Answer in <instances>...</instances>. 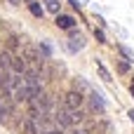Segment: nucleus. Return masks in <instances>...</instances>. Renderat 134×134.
I'll list each match as a JSON object with an SVG mask.
<instances>
[{"mask_svg":"<svg viewBox=\"0 0 134 134\" xmlns=\"http://www.w3.org/2000/svg\"><path fill=\"white\" fill-rule=\"evenodd\" d=\"M64 106L68 108V111H80L82 106H85V94H80V92H68L66 97H64Z\"/></svg>","mask_w":134,"mask_h":134,"instance_id":"1","label":"nucleus"},{"mask_svg":"<svg viewBox=\"0 0 134 134\" xmlns=\"http://www.w3.org/2000/svg\"><path fill=\"white\" fill-rule=\"evenodd\" d=\"M85 99L92 104V108H94V111H99V113H104V111H106V101H104V97H101L99 92H94V90H92Z\"/></svg>","mask_w":134,"mask_h":134,"instance_id":"2","label":"nucleus"},{"mask_svg":"<svg viewBox=\"0 0 134 134\" xmlns=\"http://www.w3.org/2000/svg\"><path fill=\"white\" fill-rule=\"evenodd\" d=\"M71 31H73V28H71ZM82 47H85V38L73 31V35H71V40H68V52H80Z\"/></svg>","mask_w":134,"mask_h":134,"instance_id":"3","label":"nucleus"},{"mask_svg":"<svg viewBox=\"0 0 134 134\" xmlns=\"http://www.w3.org/2000/svg\"><path fill=\"white\" fill-rule=\"evenodd\" d=\"M26 71H28L26 59H24V57H12V73H16V75H26Z\"/></svg>","mask_w":134,"mask_h":134,"instance_id":"4","label":"nucleus"},{"mask_svg":"<svg viewBox=\"0 0 134 134\" xmlns=\"http://www.w3.org/2000/svg\"><path fill=\"white\" fill-rule=\"evenodd\" d=\"M12 115H14V113H12V104H9L5 97H0V122H9Z\"/></svg>","mask_w":134,"mask_h":134,"instance_id":"5","label":"nucleus"},{"mask_svg":"<svg viewBox=\"0 0 134 134\" xmlns=\"http://www.w3.org/2000/svg\"><path fill=\"white\" fill-rule=\"evenodd\" d=\"M54 24H57L59 28H66V31H71V28L75 26V19H73V16H68V14H57Z\"/></svg>","mask_w":134,"mask_h":134,"instance_id":"6","label":"nucleus"},{"mask_svg":"<svg viewBox=\"0 0 134 134\" xmlns=\"http://www.w3.org/2000/svg\"><path fill=\"white\" fill-rule=\"evenodd\" d=\"M0 71L12 73V54L9 52H0Z\"/></svg>","mask_w":134,"mask_h":134,"instance_id":"7","label":"nucleus"},{"mask_svg":"<svg viewBox=\"0 0 134 134\" xmlns=\"http://www.w3.org/2000/svg\"><path fill=\"white\" fill-rule=\"evenodd\" d=\"M68 120H71V125H82L85 122V111L80 108V111H68Z\"/></svg>","mask_w":134,"mask_h":134,"instance_id":"8","label":"nucleus"},{"mask_svg":"<svg viewBox=\"0 0 134 134\" xmlns=\"http://www.w3.org/2000/svg\"><path fill=\"white\" fill-rule=\"evenodd\" d=\"M75 92H80V94H85V97H87V94L92 92V85H90V82H85L82 78H75Z\"/></svg>","mask_w":134,"mask_h":134,"instance_id":"9","label":"nucleus"},{"mask_svg":"<svg viewBox=\"0 0 134 134\" xmlns=\"http://www.w3.org/2000/svg\"><path fill=\"white\" fill-rule=\"evenodd\" d=\"M28 9H31V14H33V16H38V19H42V14H45L42 5H40V2H35V0H31V2H28Z\"/></svg>","mask_w":134,"mask_h":134,"instance_id":"10","label":"nucleus"},{"mask_svg":"<svg viewBox=\"0 0 134 134\" xmlns=\"http://www.w3.org/2000/svg\"><path fill=\"white\" fill-rule=\"evenodd\" d=\"M24 132H26V134H40V130H38V125H35V120H31V118H26V120H24Z\"/></svg>","mask_w":134,"mask_h":134,"instance_id":"11","label":"nucleus"},{"mask_svg":"<svg viewBox=\"0 0 134 134\" xmlns=\"http://www.w3.org/2000/svg\"><path fill=\"white\" fill-rule=\"evenodd\" d=\"M97 71H99V75H101L104 82H111V73H108V68H106L101 61H97Z\"/></svg>","mask_w":134,"mask_h":134,"instance_id":"12","label":"nucleus"},{"mask_svg":"<svg viewBox=\"0 0 134 134\" xmlns=\"http://www.w3.org/2000/svg\"><path fill=\"white\" fill-rule=\"evenodd\" d=\"M45 7H47L52 14H59V7H61V2H59V0H45Z\"/></svg>","mask_w":134,"mask_h":134,"instance_id":"13","label":"nucleus"},{"mask_svg":"<svg viewBox=\"0 0 134 134\" xmlns=\"http://www.w3.org/2000/svg\"><path fill=\"white\" fill-rule=\"evenodd\" d=\"M120 52H122V57H125L127 61H134V54L127 49V47H125V45H120Z\"/></svg>","mask_w":134,"mask_h":134,"instance_id":"14","label":"nucleus"},{"mask_svg":"<svg viewBox=\"0 0 134 134\" xmlns=\"http://www.w3.org/2000/svg\"><path fill=\"white\" fill-rule=\"evenodd\" d=\"M94 38H97V42H106V35L101 28H94Z\"/></svg>","mask_w":134,"mask_h":134,"instance_id":"15","label":"nucleus"},{"mask_svg":"<svg viewBox=\"0 0 134 134\" xmlns=\"http://www.w3.org/2000/svg\"><path fill=\"white\" fill-rule=\"evenodd\" d=\"M118 71H120V73H127V71H130V64H127V61H118Z\"/></svg>","mask_w":134,"mask_h":134,"instance_id":"16","label":"nucleus"},{"mask_svg":"<svg viewBox=\"0 0 134 134\" xmlns=\"http://www.w3.org/2000/svg\"><path fill=\"white\" fill-rule=\"evenodd\" d=\"M42 134H66L64 130H57V127H52V130H47V132H42Z\"/></svg>","mask_w":134,"mask_h":134,"instance_id":"17","label":"nucleus"},{"mask_svg":"<svg viewBox=\"0 0 134 134\" xmlns=\"http://www.w3.org/2000/svg\"><path fill=\"white\" fill-rule=\"evenodd\" d=\"M40 47H42V52H45V57H49V54H52V49H49V45H45V42H42Z\"/></svg>","mask_w":134,"mask_h":134,"instance_id":"18","label":"nucleus"},{"mask_svg":"<svg viewBox=\"0 0 134 134\" xmlns=\"http://www.w3.org/2000/svg\"><path fill=\"white\" fill-rule=\"evenodd\" d=\"M66 134H90L87 130H82V127H78V130H73V132H66Z\"/></svg>","mask_w":134,"mask_h":134,"instance_id":"19","label":"nucleus"},{"mask_svg":"<svg viewBox=\"0 0 134 134\" xmlns=\"http://www.w3.org/2000/svg\"><path fill=\"white\" fill-rule=\"evenodd\" d=\"M68 2H71L73 7H80V2H78V0H68Z\"/></svg>","mask_w":134,"mask_h":134,"instance_id":"20","label":"nucleus"},{"mask_svg":"<svg viewBox=\"0 0 134 134\" xmlns=\"http://www.w3.org/2000/svg\"><path fill=\"white\" fill-rule=\"evenodd\" d=\"M7 2H9V5H14V7H16V5H19V2H21V0H7Z\"/></svg>","mask_w":134,"mask_h":134,"instance_id":"21","label":"nucleus"},{"mask_svg":"<svg viewBox=\"0 0 134 134\" xmlns=\"http://www.w3.org/2000/svg\"><path fill=\"white\" fill-rule=\"evenodd\" d=\"M130 92H132V97H134V80H132V85H130Z\"/></svg>","mask_w":134,"mask_h":134,"instance_id":"22","label":"nucleus"},{"mask_svg":"<svg viewBox=\"0 0 134 134\" xmlns=\"http://www.w3.org/2000/svg\"><path fill=\"white\" fill-rule=\"evenodd\" d=\"M130 120H132V122H134V111H130Z\"/></svg>","mask_w":134,"mask_h":134,"instance_id":"23","label":"nucleus"}]
</instances>
